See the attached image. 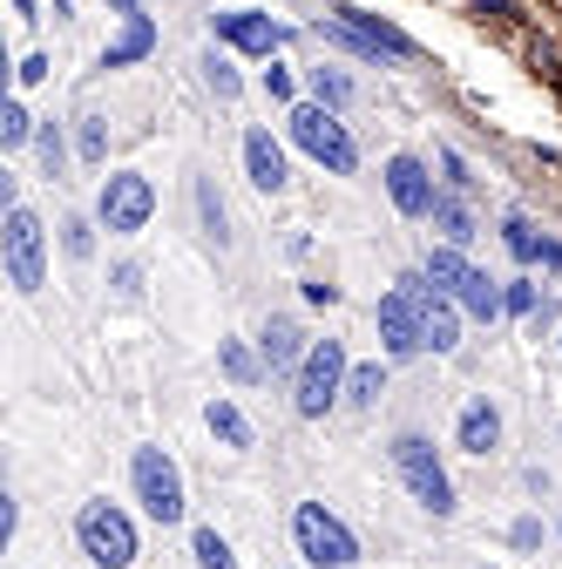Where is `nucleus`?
Segmentation results:
<instances>
[{
	"mask_svg": "<svg viewBox=\"0 0 562 569\" xmlns=\"http://www.w3.org/2000/svg\"><path fill=\"white\" fill-rule=\"evenodd\" d=\"M380 183H387V197H393L400 218H413V224H428V218H434L441 183H434V163H428V157L393 150V157H387V170H380Z\"/></svg>",
	"mask_w": 562,
	"mask_h": 569,
	"instance_id": "11",
	"label": "nucleus"
},
{
	"mask_svg": "<svg viewBox=\"0 0 562 569\" xmlns=\"http://www.w3.org/2000/svg\"><path fill=\"white\" fill-rule=\"evenodd\" d=\"M555 536H562V516H555Z\"/></svg>",
	"mask_w": 562,
	"mask_h": 569,
	"instance_id": "47",
	"label": "nucleus"
},
{
	"mask_svg": "<svg viewBox=\"0 0 562 569\" xmlns=\"http://www.w3.org/2000/svg\"><path fill=\"white\" fill-rule=\"evenodd\" d=\"M468 271H474V264H468V251H461V244H434L428 258H420V278H428L434 292H448V299L461 292V278H468Z\"/></svg>",
	"mask_w": 562,
	"mask_h": 569,
	"instance_id": "20",
	"label": "nucleus"
},
{
	"mask_svg": "<svg viewBox=\"0 0 562 569\" xmlns=\"http://www.w3.org/2000/svg\"><path fill=\"white\" fill-rule=\"evenodd\" d=\"M244 177H251L258 197H285V183H292V157H285V142H278L264 122L244 129Z\"/></svg>",
	"mask_w": 562,
	"mask_h": 569,
	"instance_id": "12",
	"label": "nucleus"
},
{
	"mask_svg": "<svg viewBox=\"0 0 562 569\" xmlns=\"http://www.w3.org/2000/svg\"><path fill=\"white\" fill-rule=\"evenodd\" d=\"M14 14H21V21H41V8H34V0H14Z\"/></svg>",
	"mask_w": 562,
	"mask_h": 569,
	"instance_id": "44",
	"label": "nucleus"
},
{
	"mask_svg": "<svg viewBox=\"0 0 562 569\" xmlns=\"http://www.w3.org/2000/svg\"><path fill=\"white\" fill-rule=\"evenodd\" d=\"M150 218H157V183L143 170H109L96 190V224L109 238H143Z\"/></svg>",
	"mask_w": 562,
	"mask_h": 569,
	"instance_id": "9",
	"label": "nucleus"
},
{
	"mask_svg": "<svg viewBox=\"0 0 562 569\" xmlns=\"http://www.w3.org/2000/svg\"><path fill=\"white\" fill-rule=\"evenodd\" d=\"M102 8H116V14H143V0H102Z\"/></svg>",
	"mask_w": 562,
	"mask_h": 569,
	"instance_id": "43",
	"label": "nucleus"
},
{
	"mask_svg": "<svg viewBox=\"0 0 562 569\" xmlns=\"http://www.w3.org/2000/svg\"><path fill=\"white\" fill-rule=\"evenodd\" d=\"M129 488H136V502H143V516L157 529H177L190 516V488H183V468L170 448H136L129 455Z\"/></svg>",
	"mask_w": 562,
	"mask_h": 569,
	"instance_id": "5",
	"label": "nucleus"
},
{
	"mask_svg": "<svg viewBox=\"0 0 562 569\" xmlns=\"http://www.w3.org/2000/svg\"><path fill=\"white\" fill-rule=\"evenodd\" d=\"M48 8H54V14H61V21H68V8H76V0H48Z\"/></svg>",
	"mask_w": 562,
	"mask_h": 569,
	"instance_id": "45",
	"label": "nucleus"
},
{
	"mask_svg": "<svg viewBox=\"0 0 562 569\" xmlns=\"http://www.w3.org/2000/svg\"><path fill=\"white\" fill-rule=\"evenodd\" d=\"M203 427H210V435H218V448H258V427H251V413L231 400V393H218V400H210L203 407Z\"/></svg>",
	"mask_w": 562,
	"mask_h": 569,
	"instance_id": "18",
	"label": "nucleus"
},
{
	"mask_svg": "<svg viewBox=\"0 0 562 569\" xmlns=\"http://www.w3.org/2000/svg\"><path fill=\"white\" fill-rule=\"evenodd\" d=\"M555 352H562V332H555Z\"/></svg>",
	"mask_w": 562,
	"mask_h": 569,
	"instance_id": "46",
	"label": "nucleus"
},
{
	"mask_svg": "<svg viewBox=\"0 0 562 569\" xmlns=\"http://www.w3.org/2000/svg\"><path fill=\"white\" fill-rule=\"evenodd\" d=\"M292 549H299L305 569H353L360 562L353 522H345L339 509H325V502H299L292 509Z\"/></svg>",
	"mask_w": 562,
	"mask_h": 569,
	"instance_id": "6",
	"label": "nucleus"
},
{
	"mask_svg": "<svg viewBox=\"0 0 562 569\" xmlns=\"http://www.w3.org/2000/svg\"><path fill=\"white\" fill-rule=\"evenodd\" d=\"M434 231H441V244H461V251L481 238V224H474V210H468L461 190H441V203H434Z\"/></svg>",
	"mask_w": 562,
	"mask_h": 569,
	"instance_id": "19",
	"label": "nucleus"
},
{
	"mask_svg": "<svg viewBox=\"0 0 562 569\" xmlns=\"http://www.w3.org/2000/svg\"><path fill=\"white\" fill-rule=\"evenodd\" d=\"M218 360H224L231 387H258V380H271V373H264V352H251L244 339H218Z\"/></svg>",
	"mask_w": 562,
	"mask_h": 569,
	"instance_id": "25",
	"label": "nucleus"
},
{
	"mask_svg": "<svg viewBox=\"0 0 562 569\" xmlns=\"http://www.w3.org/2000/svg\"><path fill=\"white\" fill-rule=\"evenodd\" d=\"M488 569H495V562H488Z\"/></svg>",
	"mask_w": 562,
	"mask_h": 569,
	"instance_id": "48",
	"label": "nucleus"
},
{
	"mask_svg": "<svg viewBox=\"0 0 562 569\" xmlns=\"http://www.w3.org/2000/svg\"><path fill=\"white\" fill-rule=\"evenodd\" d=\"M14 536H21V502H14V495H0V542L14 549Z\"/></svg>",
	"mask_w": 562,
	"mask_h": 569,
	"instance_id": "40",
	"label": "nucleus"
},
{
	"mask_svg": "<svg viewBox=\"0 0 562 569\" xmlns=\"http://www.w3.org/2000/svg\"><path fill=\"white\" fill-rule=\"evenodd\" d=\"M461 306L448 299V292H428V352H441V360H448V352L461 346Z\"/></svg>",
	"mask_w": 562,
	"mask_h": 569,
	"instance_id": "21",
	"label": "nucleus"
},
{
	"mask_svg": "<svg viewBox=\"0 0 562 569\" xmlns=\"http://www.w3.org/2000/svg\"><path fill=\"white\" fill-rule=\"evenodd\" d=\"M157 54V21L150 14H122L116 41L102 48V68H136V61H150Z\"/></svg>",
	"mask_w": 562,
	"mask_h": 569,
	"instance_id": "17",
	"label": "nucleus"
},
{
	"mask_svg": "<svg viewBox=\"0 0 562 569\" xmlns=\"http://www.w3.org/2000/svg\"><path fill=\"white\" fill-rule=\"evenodd\" d=\"M305 89H312V102H325V109H345L353 102V76H345V68H305Z\"/></svg>",
	"mask_w": 562,
	"mask_h": 569,
	"instance_id": "28",
	"label": "nucleus"
},
{
	"mask_svg": "<svg viewBox=\"0 0 562 569\" xmlns=\"http://www.w3.org/2000/svg\"><path fill=\"white\" fill-rule=\"evenodd\" d=\"M96 231H102L96 218H61V251L76 258V264H89L96 258Z\"/></svg>",
	"mask_w": 562,
	"mask_h": 569,
	"instance_id": "32",
	"label": "nucleus"
},
{
	"mask_svg": "<svg viewBox=\"0 0 562 569\" xmlns=\"http://www.w3.org/2000/svg\"><path fill=\"white\" fill-rule=\"evenodd\" d=\"M109 278H116V292H122V299H136V292H143V271H136V264H116Z\"/></svg>",
	"mask_w": 562,
	"mask_h": 569,
	"instance_id": "42",
	"label": "nucleus"
},
{
	"mask_svg": "<svg viewBox=\"0 0 562 569\" xmlns=\"http://www.w3.org/2000/svg\"><path fill=\"white\" fill-rule=\"evenodd\" d=\"M434 170H441V190H474V170H468V157L461 150H448V142H441V150H434Z\"/></svg>",
	"mask_w": 562,
	"mask_h": 569,
	"instance_id": "33",
	"label": "nucleus"
},
{
	"mask_svg": "<svg viewBox=\"0 0 562 569\" xmlns=\"http://www.w3.org/2000/svg\"><path fill=\"white\" fill-rule=\"evenodd\" d=\"M197 218H203V238L210 244L231 251V210H224V197H218V183H210V177H197Z\"/></svg>",
	"mask_w": 562,
	"mask_h": 569,
	"instance_id": "23",
	"label": "nucleus"
},
{
	"mask_svg": "<svg viewBox=\"0 0 562 569\" xmlns=\"http://www.w3.org/2000/svg\"><path fill=\"white\" fill-rule=\"evenodd\" d=\"M0 271H8V284L21 299H34L48 284V224L28 203H14L8 218H0Z\"/></svg>",
	"mask_w": 562,
	"mask_h": 569,
	"instance_id": "7",
	"label": "nucleus"
},
{
	"mask_svg": "<svg viewBox=\"0 0 562 569\" xmlns=\"http://www.w3.org/2000/svg\"><path fill=\"white\" fill-rule=\"evenodd\" d=\"M312 34H319V41H332V48H345L353 61H387V54H380V48H373V41H367V34L353 28V21H345V14H325V21H319Z\"/></svg>",
	"mask_w": 562,
	"mask_h": 569,
	"instance_id": "27",
	"label": "nucleus"
},
{
	"mask_svg": "<svg viewBox=\"0 0 562 569\" xmlns=\"http://www.w3.org/2000/svg\"><path fill=\"white\" fill-rule=\"evenodd\" d=\"M285 142H292V150H305L325 177H353V170H360V142H353V129H345L339 109H325V102L285 109Z\"/></svg>",
	"mask_w": 562,
	"mask_h": 569,
	"instance_id": "3",
	"label": "nucleus"
},
{
	"mask_svg": "<svg viewBox=\"0 0 562 569\" xmlns=\"http://www.w3.org/2000/svg\"><path fill=\"white\" fill-rule=\"evenodd\" d=\"M82 157H89V163H102V157H109V122H102V116H89V122H82Z\"/></svg>",
	"mask_w": 562,
	"mask_h": 569,
	"instance_id": "38",
	"label": "nucleus"
},
{
	"mask_svg": "<svg viewBox=\"0 0 562 569\" xmlns=\"http://www.w3.org/2000/svg\"><path fill=\"white\" fill-rule=\"evenodd\" d=\"M258 352H264V373H271V380H299V367H305L312 339H305V326H299V319L271 312V319L258 326Z\"/></svg>",
	"mask_w": 562,
	"mask_h": 569,
	"instance_id": "13",
	"label": "nucleus"
},
{
	"mask_svg": "<svg viewBox=\"0 0 562 569\" xmlns=\"http://www.w3.org/2000/svg\"><path fill=\"white\" fill-rule=\"evenodd\" d=\"M454 306H461L474 326H495V319H509V278L468 271V278H461V292H454Z\"/></svg>",
	"mask_w": 562,
	"mask_h": 569,
	"instance_id": "16",
	"label": "nucleus"
},
{
	"mask_svg": "<svg viewBox=\"0 0 562 569\" xmlns=\"http://www.w3.org/2000/svg\"><path fill=\"white\" fill-rule=\"evenodd\" d=\"M393 475L407 481V495L420 509H428L434 522H454V509H461V495H454V475H448V461H441V448L428 441V435H393Z\"/></svg>",
	"mask_w": 562,
	"mask_h": 569,
	"instance_id": "2",
	"label": "nucleus"
},
{
	"mask_svg": "<svg viewBox=\"0 0 562 569\" xmlns=\"http://www.w3.org/2000/svg\"><path fill=\"white\" fill-rule=\"evenodd\" d=\"M502 244H509V258H515V264H535V251H542V231H535V218L509 210V218H502Z\"/></svg>",
	"mask_w": 562,
	"mask_h": 569,
	"instance_id": "29",
	"label": "nucleus"
},
{
	"mask_svg": "<svg viewBox=\"0 0 562 569\" xmlns=\"http://www.w3.org/2000/svg\"><path fill=\"white\" fill-rule=\"evenodd\" d=\"M387 367H393V360H367V367L345 373V407H353V413H373L380 393H387Z\"/></svg>",
	"mask_w": 562,
	"mask_h": 569,
	"instance_id": "22",
	"label": "nucleus"
},
{
	"mask_svg": "<svg viewBox=\"0 0 562 569\" xmlns=\"http://www.w3.org/2000/svg\"><path fill=\"white\" fill-rule=\"evenodd\" d=\"M76 549H82L96 569H129L136 556H143V536H136V516H129L122 502L89 495V502L76 509Z\"/></svg>",
	"mask_w": 562,
	"mask_h": 569,
	"instance_id": "4",
	"label": "nucleus"
},
{
	"mask_svg": "<svg viewBox=\"0 0 562 569\" xmlns=\"http://www.w3.org/2000/svg\"><path fill=\"white\" fill-rule=\"evenodd\" d=\"M542 536H549V529H542V516H515V522H509V549H522V556H535V549H542Z\"/></svg>",
	"mask_w": 562,
	"mask_h": 569,
	"instance_id": "36",
	"label": "nucleus"
},
{
	"mask_svg": "<svg viewBox=\"0 0 562 569\" xmlns=\"http://www.w3.org/2000/svg\"><path fill=\"white\" fill-rule=\"evenodd\" d=\"M345 373H353L345 346H339V339H312L305 367H299V380H292V413H299V420H325V413L345 400Z\"/></svg>",
	"mask_w": 562,
	"mask_h": 569,
	"instance_id": "8",
	"label": "nucleus"
},
{
	"mask_svg": "<svg viewBox=\"0 0 562 569\" xmlns=\"http://www.w3.org/2000/svg\"><path fill=\"white\" fill-rule=\"evenodd\" d=\"M203 82H210V96H218V102H238V96H244L238 54H231V48H210V54H203Z\"/></svg>",
	"mask_w": 562,
	"mask_h": 569,
	"instance_id": "26",
	"label": "nucleus"
},
{
	"mask_svg": "<svg viewBox=\"0 0 562 569\" xmlns=\"http://www.w3.org/2000/svg\"><path fill=\"white\" fill-rule=\"evenodd\" d=\"M542 312V284L535 278H509V319H535Z\"/></svg>",
	"mask_w": 562,
	"mask_h": 569,
	"instance_id": "35",
	"label": "nucleus"
},
{
	"mask_svg": "<svg viewBox=\"0 0 562 569\" xmlns=\"http://www.w3.org/2000/svg\"><path fill=\"white\" fill-rule=\"evenodd\" d=\"M34 116H28V102L21 96H8V102H0V150H8V157H21V150H34Z\"/></svg>",
	"mask_w": 562,
	"mask_h": 569,
	"instance_id": "24",
	"label": "nucleus"
},
{
	"mask_svg": "<svg viewBox=\"0 0 562 569\" xmlns=\"http://www.w3.org/2000/svg\"><path fill=\"white\" fill-rule=\"evenodd\" d=\"M481 21H515V0H468Z\"/></svg>",
	"mask_w": 562,
	"mask_h": 569,
	"instance_id": "41",
	"label": "nucleus"
},
{
	"mask_svg": "<svg viewBox=\"0 0 562 569\" xmlns=\"http://www.w3.org/2000/svg\"><path fill=\"white\" fill-rule=\"evenodd\" d=\"M299 299H305V306H339V284H332V278H305Z\"/></svg>",
	"mask_w": 562,
	"mask_h": 569,
	"instance_id": "39",
	"label": "nucleus"
},
{
	"mask_svg": "<svg viewBox=\"0 0 562 569\" xmlns=\"http://www.w3.org/2000/svg\"><path fill=\"white\" fill-rule=\"evenodd\" d=\"M34 163H41V177L54 183V177H68V142H61V122H41L34 129Z\"/></svg>",
	"mask_w": 562,
	"mask_h": 569,
	"instance_id": "31",
	"label": "nucleus"
},
{
	"mask_svg": "<svg viewBox=\"0 0 562 569\" xmlns=\"http://www.w3.org/2000/svg\"><path fill=\"white\" fill-rule=\"evenodd\" d=\"M210 41L231 48V54H251V61H278L292 48V28L264 8H218L210 14Z\"/></svg>",
	"mask_w": 562,
	"mask_h": 569,
	"instance_id": "10",
	"label": "nucleus"
},
{
	"mask_svg": "<svg viewBox=\"0 0 562 569\" xmlns=\"http://www.w3.org/2000/svg\"><path fill=\"white\" fill-rule=\"evenodd\" d=\"M428 292L434 284L420 278V271H400L387 292H380V306H373V326H380V352L400 367V360H420L428 352Z\"/></svg>",
	"mask_w": 562,
	"mask_h": 569,
	"instance_id": "1",
	"label": "nucleus"
},
{
	"mask_svg": "<svg viewBox=\"0 0 562 569\" xmlns=\"http://www.w3.org/2000/svg\"><path fill=\"white\" fill-rule=\"evenodd\" d=\"M454 448L474 455V461H488V455L502 448V407L488 400V393H468L461 400V413H454Z\"/></svg>",
	"mask_w": 562,
	"mask_h": 569,
	"instance_id": "14",
	"label": "nucleus"
},
{
	"mask_svg": "<svg viewBox=\"0 0 562 569\" xmlns=\"http://www.w3.org/2000/svg\"><path fill=\"white\" fill-rule=\"evenodd\" d=\"M48 76H54V61H48V54H34V48H28V54H21V68H14V89H41V82H48Z\"/></svg>",
	"mask_w": 562,
	"mask_h": 569,
	"instance_id": "37",
	"label": "nucleus"
},
{
	"mask_svg": "<svg viewBox=\"0 0 562 569\" xmlns=\"http://www.w3.org/2000/svg\"><path fill=\"white\" fill-rule=\"evenodd\" d=\"M258 89H264L271 102H285V109H299V76H292V68H285V61H271V68H264V76H258Z\"/></svg>",
	"mask_w": 562,
	"mask_h": 569,
	"instance_id": "34",
	"label": "nucleus"
},
{
	"mask_svg": "<svg viewBox=\"0 0 562 569\" xmlns=\"http://www.w3.org/2000/svg\"><path fill=\"white\" fill-rule=\"evenodd\" d=\"M332 14H345V21H353V28H360V34H367L387 61H420V41H413L400 21H387V14H373V8H353V0H339Z\"/></svg>",
	"mask_w": 562,
	"mask_h": 569,
	"instance_id": "15",
	"label": "nucleus"
},
{
	"mask_svg": "<svg viewBox=\"0 0 562 569\" xmlns=\"http://www.w3.org/2000/svg\"><path fill=\"white\" fill-rule=\"evenodd\" d=\"M190 556H197V569H238V549H231L218 529H210V522L190 529Z\"/></svg>",
	"mask_w": 562,
	"mask_h": 569,
	"instance_id": "30",
	"label": "nucleus"
}]
</instances>
